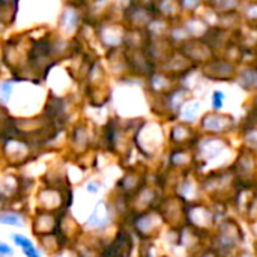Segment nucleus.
I'll return each instance as SVG.
<instances>
[{"label":"nucleus","instance_id":"obj_1","mask_svg":"<svg viewBox=\"0 0 257 257\" xmlns=\"http://www.w3.org/2000/svg\"><path fill=\"white\" fill-rule=\"evenodd\" d=\"M14 241H15V244H17V245H20L23 250H26V248H29V247H33V245H32V242H30L27 238L21 236V235H14Z\"/></svg>","mask_w":257,"mask_h":257},{"label":"nucleus","instance_id":"obj_2","mask_svg":"<svg viewBox=\"0 0 257 257\" xmlns=\"http://www.w3.org/2000/svg\"><path fill=\"white\" fill-rule=\"evenodd\" d=\"M0 223L2 224H15V226H18L21 221L14 215H0Z\"/></svg>","mask_w":257,"mask_h":257},{"label":"nucleus","instance_id":"obj_3","mask_svg":"<svg viewBox=\"0 0 257 257\" xmlns=\"http://www.w3.org/2000/svg\"><path fill=\"white\" fill-rule=\"evenodd\" d=\"M223 93L221 92H215L214 93V105L218 108V107H221V104H223Z\"/></svg>","mask_w":257,"mask_h":257},{"label":"nucleus","instance_id":"obj_4","mask_svg":"<svg viewBox=\"0 0 257 257\" xmlns=\"http://www.w3.org/2000/svg\"><path fill=\"white\" fill-rule=\"evenodd\" d=\"M12 248L5 245V244H0V256H12Z\"/></svg>","mask_w":257,"mask_h":257},{"label":"nucleus","instance_id":"obj_5","mask_svg":"<svg viewBox=\"0 0 257 257\" xmlns=\"http://www.w3.org/2000/svg\"><path fill=\"white\" fill-rule=\"evenodd\" d=\"M24 253H26V256L27 257H39L38 256V253H36V250H35L33 247L26 248V250H24Z\"/></svg>","mask_w":257,"mask_h":257}]
</instances>
